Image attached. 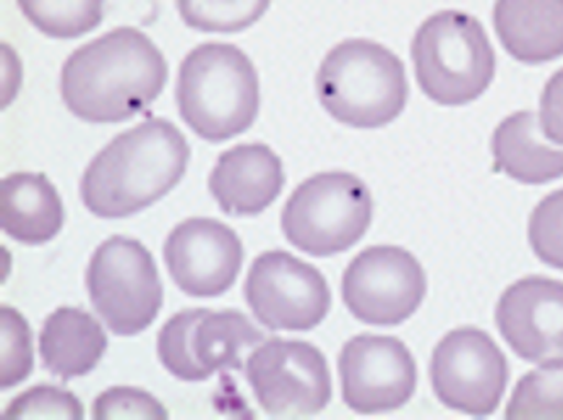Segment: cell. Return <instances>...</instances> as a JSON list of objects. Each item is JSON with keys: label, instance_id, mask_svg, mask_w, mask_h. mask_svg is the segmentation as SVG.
<instances>
[{"label": "cell", "instance_id": "19", "mask_svg": "<svg viewBox=\"0 0 563 420\" xmlns=\"http://www.w3.org/2000/svg\"><path fill=\"white\" fill-rule=\"evenodd\" d=\"M493 167L525 186L551 184L563 178V146L543 142L538 115L530 110L504 118L490 139Z\"/></svg>", "mask_w": 563, "mask_h": 420}, {"label": "cell", "instance_id": "24", "mask_svg": "<svg viewBox=\"0 0 563 420\" xmlns=\"http://www.w3.org/2000/svg\"><path fill=\"white\" fill-rule=\"evenodd\" d=\"M0 332H3V358H0V389L16 387L32 374V329L16 308H0Z\"/></svg>", "mask_w": 563, "mask_h": 420}, {"label": "cell", "instance_id": "2", "mask_svg": "<svg viewBox=\"0 0 563 420\" xmlns=\"http://www.w3.org/2000/svg\"><path fill=\"white\" fill-rule=\"evenodd\" d=\"M191 146L178 125L146 118L115 136L81 175V201L95 217L123 220L165 199L186 175Z\"/></svg>", "mask_w": 563, "mask_h": 420}, {"label": "cell", "instance_id": "3", "mask_svg": "<svg viewBox=\"0 0 563 420\" xmlns=\"http://www.w3.org/2000/svg\"><path fill=\"white\" fill-rule=\"evenodd\" d=\"M180 118L211 144L249 131L258 115L262 92L249 55L228 42H207L180 63L175 87Z\"/></svg>", "mask_w": 563, "mask_h": 420}, {"label": "cell", "instance_id": "5", "mask_svg": "<svg viewBox=\"0 0 563 420\" xmlns=\"http://www.w3.org/2000/svg\"><path fill=\"white\" fill-rule=\"evenodd\" d=\"M410 55L420 92L443 108L475 102L496 76L488 34L462 11H439L422 21Z\"/></svg>", "mask_w": 563, "mask_h": 420}, {"label": "cell", "instance_id": "22", "mask_svg": "<svg viewBox=\"0 0 563 420\" xmlns=\"http://www.w3.org/2000/svg\"><path fill=\"white\" fill-rule=\"evenodd\" d=\"M175 5L196 32L235 34L256 24L272 0H175Z\"/></svg>", "mask_w": 563, "mask_h": 420}, {"label": "cell", "instance_id": "20", "mask_svg": "<svg viewBox=\"0 0 563 420\" xmlns=\"http://www.w3.org/2000/svg\"><path fill=\"white\" fill-rule=\"evenodd\" d=\"M66 222L58 188L40 173H11L3 180V230L24 246L53 241Z\"/></svg>", "mask_w": 563, "mask_h": 420}, {"label": "cell", "instance_id": "10", "mask_svg": "<svg viewBox=\"0 0 563 420\" xmlns=\"http://www.w3.org/2000/svg\"><path fill=\"white\" fill-rule=\"evenodd\" d=\"M431 384L449 410L464 416H493L509 384V363L490 334L475 327L449 332L433 350Z\"/></svg>", "mask_w": 563, "mask_h": 420}, {"label": "cell", "instance_id": "12", "mask_svg": "<svg viewBox=\"0 0 563 420\" xmlns=\"http://www.w3.org/2000/svg\"><path fill=\"white\" fill-rule=\"evenodd\" d=\"M426 290L420 262L397 246L361 251L342 277L344 306L357 321L376 327H397L418 313Z\"/></svg>", "mask_w": 563, "mask_h": 420}, {"label": "cell", "instance_id": "18", "mask_svg": "<svg viewBox=\"0 0 563 420\" xmlns=\"http://www.w3.org/2000/svg\"><path fill=\"white\" fill-rule=\"evenodd\" d=\"M104 353H108V334L100 321L81 308H58L42 324V366L63 382L91 374L100 366Z\"/></svg>", "mask_w": 563, "mask_h": 420}, {"label": "cell", "instance_id": "7", "mask_svg": "<svg viewBox=\"0 0 563 420\" xmlns=\"http://www.w3.org/2000/svg\"><path fill=\"white\" fill-rule=\"evenodd\" d=\"M87 290L104 327L121 338H136L154 324L162 308V279L144 243L108 237L91 256Z\"/></svg>", "mask_w": 563, "mask_h": 420}, {"label": "cell", "instance_id": "25", "mask_svg": "<svg viewBox=\"0 0 563 420\" xmlns=\"http://www.w3.org/2000/svg\"><path fill=\"white\" fill-rule=\"evenodd\" d=\"M530 246L548 267L563 272V188L545 196L530 214Z\"/></svg>", "mask_w": 563, "mask_h": 420}, {"label": "cell", "instance_id": "14", "mask_svg": "<svg viewBox=\"0 0 563 420\" xmlns=\"http://www.w3.org/2000/svg\"><path fill=\"white\" fill-rule=\"evenodd\" d=\"M165 264L186 296L220 298L243 267V243L224 222L191 217L167 235Z\"/></svg>", "mask_w": 563, "mask_h": 420}, {"label": "cell", "instance_id": "16", "mask_svg": "<svg viewBox=\"0 0 563 420\" xmlns=\"http://www.w3.org/2000/svg\"><path fill=\"white\" fill-rule=\"evenodd\" d=\"M285 186L282 159L266 144H241L222 152L209 175L217 207L232 217H256L274 205Z\"/></svg>", "mask_w": 563, "mask_h": 420}, {"label": "cell", "instance_id": "28", "mask_svg": "<svg viewBox=\"0 0 563 420\" xmlns=\"http://www.w3.org/2000/svg\"><path fill=\"white\" fill-rule=\"evenodd\" d=\"M540 129L548 142L563 146V68L548 79L540 97Z\"/></svg>", "mask_w": 563, "mask_h": 420}, {"label": "cell", "instance_id": "23", "mask_svg": "<svg viewBox=\"0 0 563 420\" xmlns=\"http://www.w3.org/2000/svg\"><path fill=\"white\" fill-rule=\"evenodd\" d=\"M506 418H563V361L525 374L506 405Z\"/></svg>", "mask_w": 563, "mask_h": 420}, {"label": "cell", "instance_id": "13", "mask_svg": "<svg viewBox=\"0 0 563 420\" xmlns=\"http://www.w3.org/2000/svg\"><path fill=\"white\" fill-rule=\"evenodd\" d=\"M342 397L361 416L405 408L418 387V366L402 340L355 334L340 353Z\"/></svg>", "mask_w": 563, "mask_h": 420}, {"label": "cell", "instance_id": "4", "mask_svg": "<svg viewBox=\"0 0 563 420\" xmlns=\"http://www.w3.org/2000/svg\"><path fill=\"white\" fill-rule=\"evenodd\" d=\"M407 92L402 60L371 40L340 42L316 74V95L323 110L352 129H384L397 121Z\"/></svg>", "mask_w": 563, "mask_h": 420}, {"label": "cell", "instance_id": "15", "mask_svg": "<svg viewBox=\"0 0 563 420\" xmlns=\"http://www.w3.org/2000/svg\"><path fill=\"white\" fill-rule=\"evenodd\" d=\"M496 327L527 363L563 361V283L525 277L506 287L496 306Z\"/></svg>", "mask_w": 563, "mask_h": 420}, {"label": "cell", "instance_id": "1", "mask_svg": "<svg viewBox=\"0 0 563 420\" xmlns=\"http://www.w3.org/2000/svg\"><path fill=\"white\" fill-rule=\"evenodd\" d=\"M167 76L159 47L144 32L121 26L68 55L60 68V97L84 123H125L157 100Z\"/></svg>", "mask_w": 563, "mask_h": 420}, {"label": "cell", "instance_id": "9", "mask_svg": "<svg viewBox=\"0 0 563 420\" xmlns=\"http://www.w3.org/2000/svg\"><path fill=\"white\" fill-rule=\"evenodd\" d=\"M253 397L266 416H316L332 400L329 363L319 347L300 340H266L245 363Z\"/></svg>", "mask_w": 563, "mask_h": 420}, {"label": "cell", "instance_id": "17", "mask_svg": "<svg viewBox=\"0 0 563 420\" xmlns=\"http://www.w3.org/2000/svg\"><path fill=\"white\" fill-rule=\"evenodd\" d=\"M493 26L504 51L527 66L563 55V0H496Z\"/></svg>", "mask_w": 563, "mask_h": 420}, {"label": "cell", "instance_id": "8", "mask_svg": "<svg viewBox=\"0 0 563 420\" xmlns=\"http://www.w3.org/2000/svg\"><path fill=\"white\" fill-rule=\"evenodd\" d=\"M266 342L241 311L188 308L159 329L157 355L180 382H207L220 371H241L243 355Z\"/></svg>", "mask_w": 563, "mask_h": 420}, {"label": "cell", "instance_id": "26", "mask_svg": "<svg viewBox=\"0 0 563 420\" xmlns=\"http://www.w3.org/2000/svg\"><path fill=\"white\" fill-rule=\"evenodd\" d=\"M9 418H84V405L66 389L40 384L24 395H19L9 408Z\"/></svg>", "mask_w": 563, "mask_h": 420}, {"label": "cell", "instance_id": "21", "mask_svg": "<svg viewBox=\"0 0 563 420\" xmlns=\"http://www.w3.org/2000/svg\"><path fill=\"white\" fill-rule=\"evenodd\" d=\"M26 21L53 40H79L102 24L104 0H19Z\"/></svg>", "mask_w": 563, "mask_h": 420}, {"label": "cell", "instance_id": "11", "mask_svg": "<svg viewBox=\"0 0 563 420\" xmlns=\"http://www.w3.org/2000/svg\"><path fill=\"white\" fill-rule=\"evenodd\" d=\"M245 303L272 332H311L327 319L332 292L311 264L287 251H266L245 277Z\"/></svg>", "mask_w": 563, "mask_h": 420}, {"label": "cell", "instance_id": "6", "mask_svg": "<svg viewBox=\"0 0 563 420\" xmlns=\"http://www.w3.org/2000/svg\"><path fill=\"white\" fill-rule=\"evenodd\" d=\"M373 196L352 173H319L295 188L282 209V233L311 256L350 251L368 233Z\"/></svg>", "mask_w": 563, "mask_h": 420}, {"label": "cell", "instance_id": "27", "mask_svg": "<svg viewBox=\"0 0 563 420\" xmlns=\"http://www.w3.org/2000/svg\"><path fill=\"white\" fill-rule=\"evenodd\" d=\"M95 418H167V408L150 391L136 387H112L95 400Z\"/></svg>", "mask_w": 563, "mask_h": 420}]
</instances>
